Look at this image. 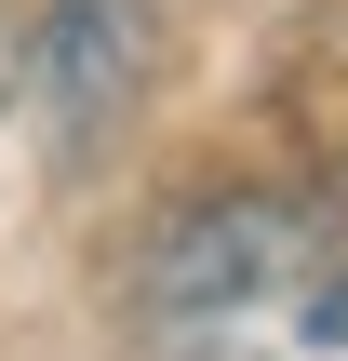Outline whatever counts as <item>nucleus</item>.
<instances>
[{
    "label": "nucleus",
    "mask_w": 348,
    "mask_h": 361,
    "mask_svg": "<svg viewBox=\"0 0 348 361\" xmlns=\"http://www.w3.org/2000/svg\"><path fill=\"white\" fill-rule=\"evenodd\" d=\"M308 255H322V214L295 188H201V201H174L148 228L134 295H148L161 335H201V322H241L255 295H295Z\"/></svg>",
    "instance_id": "1"
},
{
    "label": "nucleus",
    "mask_w": 348,
    "mask_h": 361,
    "mask_svg": "<svg viewBox=\"0 0 348 361\" xmlns=\"http://www.w3.org/2000/svg\"><path fill=\"white\" fill-rule=\"evenodd\" d=\"M148 67H161V0H40V27H27V94H40L54 147L121 134Z\"/></svg>",
    "instance_id": "2"
},
{
    "label": "nucleus",
    "mask_w": 348,
    "mask_h": 361,
    "mask_svg": "<svg viewBox=\"0 0 348 361\" xmlns=\"http://www.w3.org/2000/svg\"><path fill=\"white\" fill-rule=\"evenodd\" d=\"M27 94V27H0V107Z\"/></svg>",
    "instance_id": "3"
}]
</instances>
